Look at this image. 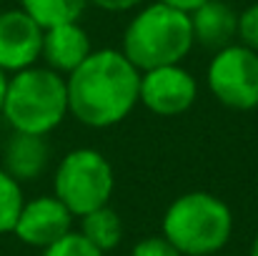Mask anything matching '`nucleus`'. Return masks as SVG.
<instances>
[{
    "label": "nucleus",
    "instance_id": "nucleus-6",
    "mask_svg": "<svg viewBox=\"0 0 258 256\" xmlns=\"http://www.w3.org/2000/svg\"><path fill=\"white\" fill-rule=\"evenodd\" d=\"M206 83L216 100L226 108H258V53L241 43L216 50L206 71Z\"/></svg>",
    "mask_w": 258,
    "mask_h": 256
},
{
    "label": "nucleus",
    "instance_id": "nucleus-4",
    "mask_svg": "<svg viewBox=\"0 0 258 256\" xmlns=\"http://www.w3.org/2000/svg\"><path fill=\"white\" fill-rule=\"evenodd\" d=\"M233 234L231 206L208 191H188L163 214V236L183 256H216Z\"/></svg>",
    "mask_w": 258,
    "mask_h": 256
},
{
    "label": "nucleus",
    "instance_id": "nucleus-9",
    "mask_svg": "<svg viewBox=\"0 0 258 256\" xmlns=\"http://www.w3.org/2000/svg\"><path fill=\"white\" fill-rule=\"evenodd\" d=\"M43 33L23 8L0 13V68L18 73L35 66L43 53Z\"/></svg>",
    "mask_w": 258,
    "mask_h": 256
},
{
    "label": "nucleus",
    "instance_id": "nucleus-15",
    "mask_svg": "<svg viewBox=\"0 0 258 256\" xmlns=\"http://www.w3.org/2000/svg\"><path fill=\"white\" fill-rule=\"evenodd\" d=\"M25 198L20 181H15L5 169H0V234H13Z\"/></svg>",
    "mask_w": 258,
    "mask_h": 256
},
{
    "label": "nucleus",
    "instance_id": "nucleus-2",
    "mask_svg": "<svg viewBox=\"0 0 258 256\" xmlns=\"http://www.w3.org/2000/svg\"><path fill=\"white\" fill-rule=\"evenodd\" d=\"M190 13H183L166 3H151L141 8L123 33L120 53L143 73L161 66H175L193 50Z\"/></svg>",
    "mask_w": 258,
    "mask_h": 256
},
{
    "label": "nucleus",
    "instance_id": "nucleus-19",
    "mask_svg": "<svg viewBox=\"0 0 258 256\" xmlns=\"http://www.w3.org/2000/svg\"><path fill=\"white\" fill-rule=\"evenodd\" d=\"M143 0H88V5H95L105 13H125V10H133L138 8Z\"/></svg>",
    "mask_w": 258,
    "mask_h": 256
},
{
    "label": "nucleus",
    "instance_id": "nucleus-17",
    "mask_svg": "<svg viewBox=\"0 0 258 256\" xmlns=\"http://www.w3.org/2000/svg\"><path fill=\"white\" fill-rule=\"evenodd\" d=\"M238 43L258 53V3L238 13Z\"/></svg>",
    "mask_w": 258,
    "mask_h": 256
},
{
    "label": "nucleus",
    "instance_id": "nucleus-1",
    "mask_svg": "<svg viewBox=\"0 0 258 256\" xmlns=\"http://www.w3.org/2000/svg\"><path fill=\"white\" fill-rule=\"evenodd\" d=\"M68 113L88 128H110L131 116L138 103L141 71L113 48L93 50L68 73Z\"/></svg>",
    "mask_w": 258,
    "mask_h": 256
},
{
    "label": "nucleus",
    "instance_id": "nucleus-12",
    "mask_svg": "<svg viewBox=\"0 0 258 256\" xmlns=\"http://www.w3.org/2000/svg\"><path fill=\"white\" fill-rule=\"evenodd\" d=\"M48 161H50V146H48L45 136L13 131V136L8 138L5 151H3V169L15 181L38 178L48 169Z\"/></svg>",
    "mask_w": 258,
    "mask_h": 256
},
{
    "label": "nucleus",
    "instance_id": "nucleus-3",
    "mask_svg": "<svg viewBox=\"0 0 258 256\" xmlns=\"http://www.w3.org/2000/svg\"><path fill=\"white\" fill-rule=\"evenodd\" d=\"M0 113L18 133L48 136L68 116L66 78L48 66H30L13 73L5 85Z\"/></svg>",
    "mask_w": 258,
    "mask_h": 256
},
{
    "label": "nucleus",
    "instance_id": "nucleus-18",
    "mask_svg": "<svg viewBox=\"0 0 258 256\" xmlns=\"http://www.w3.org/2000/svg\"><path fill=\"white\" fill-rule=\"evenodd\" d=\"M131 256H183V254L161 234V236H146V239H141L133 246Z\"/></svg>",
    "mask_w": 258,
    "mask_h": 256
},
{
    "label": "nucleus",
    "instance_id": "nucleus-22",
    "mask_svg": "<svg viewBox=\"0 0 258 256\" xmlns=\"http://www.w3.org/2000/svg\"><path fill=\"white\" fill-rule=\"evenodd\" d=\"M251 256H258V234H256V239H253V244H251Z\"/></svg>",
    "mask_w": 258,
    "mask_h": 256
},
{
    "label": "nucleus",
    "instance_id": "nucleus-20",
    "mask_svg": "<svg viewBox=\"0 0 258 256\" xmlns=\"http://www.w3.org/2000/svg\"><path fill=\"white\" fill-rule=\"evenodd\" d=\"M158 3H166V5H171V8H178V10H183V13H193L198 5H203L206 0H158Z\"/></svg>",
    "mask_w": 258,
    "mask_h": 256
},
{
    "label": "nucleus",
    "instance_id": "nucleus-5",
    "mask_svg": "<svg viewBox=\"0 0 258 256\" xmlns=\"http://www.w3.org/2000/svg\"><path fill=\"white\" fill-rule=\"evenodd\" d=\"M53 188V196L60 198L76 219H81L100 206H108L115 191V171L100 151L76 148L60 159Z\"/></svg>",
    "mask_w": 258,
    "mask_h": 256
},
{
    "label": "nucleus",
    "instance_id": "nucleus-16",
    "mask_svg": "<svg viewBox=\"0 0 258 256\" xmlns=\"http://www.w3.org/2000/svg\"><path fill=\"white\" fill-rule=\"evenodd\" d=\"M43 256H103V251L95 249L81 231H68L63 239L43 249Z\"/></svg>",
    "mask_w": 258,
    "mask_h": 256
},
{
    "label": "nucleus",
    "instance_id": "nucleus-21",
    "mask_svg": "<svg viewBox=\"0 0 258 256\" xmlns=\"http://www.w3.org/2000/svg\"><path fill=\"white\" fill-rule=\"evenodd\" d=\"M5 85H8V76H5V71L0 68V108H3V98H5Z\"/></svg>",
    "mask_w": 258,
    "mask_h": 256
},
{
    "label": "nucleus",
    "instance_id": "nucleus-10",
    "mask_svg": "<svg viewBox=\"0 0 258 256\" xmlns=\"http://www.w3.org/2000/svg\"><path fill=\"white\" fill-rule=\"evenodd\" d=\"M93 53L90 45V35L86 28L76 20V23H60L53 25L43 33V53L40 58H45L48 68H53L55 73H73L88 56Z\"/></svg>",
    "mask_w": 258,
    "mask_h": 256
},
{
    "label": "nucleus",
    "instance_id": "nucleus-14",
    "mask_svg": "<svg viewBox=\"0 0 258 256\" xmlns=\"http://www.w3.org/2000/svg\"><path fill=\"white\" fill-rule=\"evenodd\" d=\"M20 8L43 28L76 23L88 8V0H20Z\"/></svg>",
    "mask_w": 258,
    "mask_h": 256
},
{
    "label": "nucleus",
    "instance_id": "nucleus-8",
    "mask_svg": "<svg viewBox=\"0 0 258 256\" xmlns=\"http://www.w3.org/2000/svg\"><path fill=\"white\" fill-rule=\"evenodd\" d=\"M73 214L55 196H38L23 203L13 234L35 249H48L68 231H73Z\"/></svg>",
    "mask_w": 258,
    "mask_h": 256
},
{
    "label": "nucleus",
    "instance_id": "nucleus-11",
    "mask_svg": "<svg viewBox=\"0 0 258 256\" xmlns=\"http://www.w3.org/2000/svg\"><path fill=\"white\" fill-rule=\"evenodd\" d=\"M193 40L208 50H221L238 38V13L226 0H206L190 13Z\"/></svg>",
    "mask_w": 258,
    "mask_h": 256
},
{
    "label": "nucleus",
    "instance_id": "nucleus-13",
    "mask_svg": "<svg viewBox=\"0 0 258 256\" xmlns=\"http://www.w3.org/2000/svg\"><path fill=\"white\" fill-rule=\"evenodd\" d=\"M81 234L103 254L123 241V221L110 206H100L81 216Z\"/></svg>",
    "mask_w": 258,
    "mask_h": 256
},
{
    "label": "nucleus",
    "instance_id": "nucleus-7",
    "mask_svg": "<svg viewBox=\"0 0 258 256\" xmlns=\"http://www.w3.org/2000/svg\"><path fill=\"white\" fill-rule=\"evenodd\" d=\"M198 98L196 78L180 66H161L141 73L138 103H143L151 113L171 118L185 113Z\"/></svg>",
    "mask_w": 258,
    "mask_h": 256
}]
</instances>
